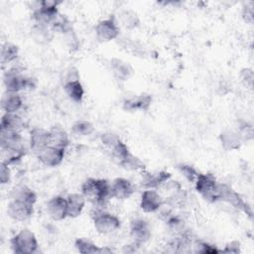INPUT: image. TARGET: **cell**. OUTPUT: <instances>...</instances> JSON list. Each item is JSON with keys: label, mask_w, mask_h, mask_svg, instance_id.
<instances>
[{"label": "cell", "mask_w": 254, "mask_h": 254, "mask_svg": "<svg viewBox=\"0 0 254 254\" xmlns=\"http://www.w3.org/2000/svg\"><path fill=\"white\" fill-rule=\"evenodd\" d=\"M85 199L95 204L103 203L110 195V184L103 179H87L81 186Z\"/></svg>", "instance_id": "6da1fadb"}, {"label": "cell", "mask_w": 254, "mask_h": 254, "mask_svg": "<svg viewBox=\"0 0 254 254\" xmlns=\"http://www.w3.org/2000/svg\"><path fill=\"white\" fill-rule=\"evenodd\" d=\"M195 190L201 196L210 201H216L220 198L219 184L216 182L215 178L210 174H200L198 175L195 183Z\"/></svg>", "instance_id": "7a4b0ae2"}, {"label": "cell", "mask_w": 254, "mask_h": 254, "mask_svg": "<svg viewBox=\"0 0 254 254\" xmlns=\"http://www.w3.org/2000/svg\"><path fill=\"white\" fill-rule=\"evenodd\" d=\"M38 240L34 232L28 228L20 230L11 239V248L18 254H31L38 249Z\"/></svg>", "instance_id": "3957f363"}, {"label": "cell", "mask_w": 254, "mask_h": 254, "mask_svg": "<svg viewBox=\"0 0 254 254\" xmlns=\"http://www.w3.org/2000/svg\"><path fill=\"white\" fill-rule=\"evenodd\" d=\"M37 6L33 11V19L36 24L49 27L55 21V19L60 14L58 11L59 2L44 0L36 3Z\"/></svg>", "instance_id": "277c9868"}, {"label": "cell", "mask_w": 254, "mask_h": 254, "mask_svg": "<svg viewBox=\"0 0 254 254\" xmlns=\"http://www.w3.org/2000/svg\"><path fill=\"white\" fill-rule=\"evenodd\" d=\"M3 81L6 87V91L19 92L24 89L35 87L34 79L25 76L17 69H9L4 73Z\"/></svg>", "instance_id": "5b68a950"}, {"label": "cell", "mask_w": 254, "mask_h": 254, "mask_svg": "<svg viewBox=\"0 0 254 254\" xmlns=\"http://www.w3.org/2000/svg\"><path fill=\"white\" fill-rule=\"evenodd\" d=\"M120 219L109 212L98 211L93 215V225L98 233H112L120 227Z\"/></svg>", "instance_id": "8992f818"}, {"label": "cell", "mask_w": 254, "mask_h": 254, "mask_svg": "<svg viewBox=\"0 0 254 254\" xmlns=\"http://www.w3.org/2000/svg\"><path fill=\"white\" fill-rule=\"evenodd\" d=\"M7 213L14 220L24 221L34 213V204L11 198L7 205Z\"/></svg>", "instance_id": "52a82bcc"}, {"label": "cell", "mask_w": 254, "mask_h": 254, "mask_svg": "<svg viewBox=\"0 0 254 254\" xmlns=\"http://www.w3.org/2000/svg\"><path fill=\"white\" fill-rule=\"evenodd\" d=\"M219 190H220V198L229 202L231 205H233L236 208H239L249 216L252 214L251 207L247 202L243 200V198L238 194L236 191H234L229 186L225 184H219Z\"/></svg>", "instance_id": "ba28073f"}, {"label": "cell", "mask_w": 254, "mask_h": 254, "mask_svg": "<svg viewBox=\"0 0 254 254\" xmlns=\"http://www.w3.org/2000/svg\"><path fill=\"white\" fill-rule=\"evenodd\" d=\"M95 33L100 41L108 42L114 40L119 35V27L114 20V17L101 20L95 27Z\"/></svg>", "instance_id": "9c48e42d"}, {"label": "cell", "mask_w": 254, "mask_h": 254, "mask_svg": "<svg viewBox=\"0 0 254 254\" xmlns=\"http://www.w3.org/2000/svg\"><path fill=\"white\" fill-rule=\"evenodd\" d=\"M130 236L133 239V243L140 246L151 237L150 224L142 218L134 219L130 225Z\"/></svg>", "instance_id": "30bf717a"}, {"label": "cell", "mask_w": 254, "mask_h": 254, "mask_svg": "<svg viewBox=\"0 0 254 254\" xmlns=\"http://www.w3.org/2000/svg\"><path fill=\"white\" fill-rule=\"evenodd\" d=\"M30 149L38 155L45 148L50 146V130L42 127H35L30 132Z\"/></svg>", "instance_id": "8fae6325"}, {"label": "cell", "mask_w": 254, "mask_h": 254, "mask_svg": "<svg viewBox=\"0 0 254 254\" xmlns=\"http://www.w3.org/2000/svg\"><path fill=\"white\" fill-rule=\"evenodd\" d=\"M164 204V197L162 194L154 190V189H147L143 191L141 195L140 207L145 212H154L158 210Z\"/></svg>", "instance_id": "7c38bea8"}, {"label": "cell", "mask_w": 254, "mask_h": 254, "mask_svg": "<svg viewBox=\"0 0 254 254\" xmlns=\"http://www.w3.org/2000/svg\"><path fill=\"white\" fill-rule=\"evenodd\" d=\"M64 151L65 149L64 148H58L50 145L42 152H40L37 156L39 161L43 165L47 167H57L63 162L64 157Z\"/></svg>", "instance_id": "4fadbf2b"}, {"label": "cell", "mask_w": 254, "mask_h": 254, "mask_svg": "<svg viewBox=\"0 0 254 254\" xmlns=\"http://www.w3.org/2000/svg\"><path fill=\"white\" fill-rule=\"evenodd\" d=\"M47 210L52 219L61 221L67 217L66 198L61 195L52 197L47 203Z\"/></svg>", "instance_id": "5bb4252c"}, {"label": "cell", "mask_w": 254, "mask_h": 254, "mask_svg": "<svg viewBox=\"0 0 254 254\" xmlns=\"http://www.w3.org/2000/svg\"><path fill=\"white\" fill-rule=\"evenodd\" d=\"M134 192L132 183L124 178H117L110 185V195L117 199L129 198Z\"/></svg>", "instance_id": "9a60e30c"}, {"label": "cell", "mask_w": 254, "mask_h": 254, "mask_svg": "<svg viewBox=\"0 0 254 254\" xmlns=\"http://www.w3.org/2000/svg\"><path fill=\"white\" fill-rule=\"evenodd\" d=\"M152 102V96L147 93H141L139 95L133 96L126 99L123 102V108L127 111H136V110H147Z\"/></svg>", "instance_id": "2e32d148"}, {"label": "cell", "mask_w": 254, "mask_h": 254, "mask_svg": "<svg viewBox=\"0 0 254 254\" xmlns=\"http://www.w3.org/2000/svg\"><path fill=\"white\" fill-rule=\"evenodd\" d=\"M142 179V186L146 189H158L166 181L170 180L171 174L165 171H160L157 173H144Z\"/></svg>", "instance_id": "e0dca14e"}, {"label": "cell", "mask_w": 254, "mask_h": 254, "mask_svg": "<svg viewBox=\"0 0 254 254\" xmlns=\"http://www.w3.org/2000/svg\"><path fill=\"white\" fill-rule=\"evenodd\" d=\"M67 217H77L82 212L85 205V197L82 193H69L66 197Z\"/></svg>", "instance_id": "ac0fdd59"}, {"label": "cell", "mask_w": 254, "mask_h": 254, "mask_svg": "<svg viewBox=\"0 0 254 254\" xmlns=\"http://www.w3.org/2000/svg\"><path fill=\"white\" fill-rule=\"evenodd\" d=\"M23 105L19 92L6 91L1 99V106L5 113H16Z\"/></svg>", "instance_id": "d6986e66"}, {"label": "cell", "mask_w": 254, "mask_h": 254, "mask_svg": "<svg viewBox=\"0 0 254 254\" xmlns=\"http://www.w3.org/2000/svg\"><path fill=\"white\" fill-rule=\"evenodd\" d=\"M110 67L114 76L119 80H127L133 73L132 66L119 59H112L110 61Z\"/></svg>", "instance_id": "ffe728a7"}, {"label": "cell", "mask_w": 254, "mask_h": 254, "mask_svg": "<svg viewBox=\"0 0 254 254\" xmlns=\"http://www.w3.org/2000/svg\"><path fill=\"white\" fill-rule=\"evenodd\" d=\"M219 140L221 142L222 147L228 151L239 149L243 142L238 131H232V130H226L222 132L219 136Z\"/></svg>", "instance_id": "44dd1931"}, {"label": "cell", "mask_w": 254, "mask_h": 254, "mask_svg": "<svg viewBox=\"0 0 254 254\" xmlns=\"http://www.w3.org/2000/svg\"><path fill=\"white\" fill-rule=\"evenodd\" d=\"M24 120L17 113H5L1 118V130L20 132L24 128Z\"/></svg>", "instance_id": "7402d4cb"}, {"label": "cell", "mask_w": 254, "mask_h": 254, "mask_svg": "<svg viewBox=\"0 0 254 254\" xmlns=\"http://www.w3.org/2000/svg\"><path fill=\"white\" fill-rule=\"evenodd\" d=\"M64 90L65 94L68 96V98L71 99L72 101L76 103H79L82 101L84 89L79 79H71V80L65 81L64 85Z\"/></svg>", "instance_id": "603a6c76"}, {"label": "cell", "mask_w": 254, "mask_h": 254, "mask_svg": "<svg viewBox=\"0 0 254 254\" xmlns=\"http://www.w3.org/2000/svg\"><path fill=\"white\" fill-rule=\"evenodd\" d=\"M69 140L66 131L61 126H53L50 129V145L58 148L65 149Z\"/></svg>", "instance_id": "cb8c5ba5"}, {"label": "cell", "mask_w": 254, "mask_h": 254, "mask_svg": "<svg viewBox=\"0 0 254 254\" xmlns=\"http://www.w3.org/2000/svg\"><path fill=\"white\" fill-rule=\"evenodd\" d=\"M11 198L35 204L37 201V194L29 187L25 185H19L12 190Z\"/></svg>", "instance_id": "d4e9b609"}, {"label": "cell", "mask_w": 254, "mask_h": 254, "mask_svg": "<svg viewBox=\"0 0 254 254\" xmlns=\"http://www.w3.org/2000/svg\"><path fill=\"white\" fill-rule=\"evenodd\" d=\"M108 151L110 152V155H111L112 159L117 164L122 162L127 157V155L130 153L128 147L126 146L125 143L122 142L121 139H119L112 147H110L108 149Z\"/></svg>", "instance_id": "484cf974"}, {"label": "cell", "mask_w": 254, "mask_h": 254, "mask_svg": "<svg viewBox=\"0 0 254 254\" xmlns=\"http://www.w3.org/2000/svg\"><path fill=\"white\" fill-rule=\"evenodd\" d=\"M119 165L128 171H143L145 169V164L137 156L129 153L127 157L119 163Z\"/></svg>", "instance_id": "4316f807"}, {"label": "cell", "mask_w": 254, "mask_h": 254, "mask_svg": "<svg viewBox=\"0 0 254 254\" xmlns=\"http://www.w3.org/2000/svg\"><path fill=\"white\" fill-rule=\"evenodd\" d=\"M19 49L16 45L12 43H5L1 48V63L9 64L18 57Z\"/></svg>", "instance_id": "83f0119b"}, {"label": "cell", "mask_w": 254, "mask_h": 254, "mask_svg": "<svg viewBox=\"0 0 254 254\" xmlns=\"http://www.w3.org/2000/svg\"><path fill=\"white\" fill-rule=\"evenodd\" d=\"M94 130L92 123L85 120L75 122L71 127V133L75 137H85L90 135Z\"/></svg>", "instance_id": "f1b7e54d"}, {"label": "cell", "mask_w": 254, "mask_h": 254, "mask_svg": "<svg viewBox=\"0 0 254 254\" xmlns=\"http://www.w3.org/2000/svg\"><path fill=\"white\" fill-rule=\"evenodd\" d=\"M74 246L80 253H99L100 247H98L93 242L85 239V238H78L74 242Z\"/></svg>", "instance_id": "f546056e"}, {"label": "cell", "mask_w": 254, "mask_h": 254, "mask_svg": "<svg viewBox=\"0 0 254 254\" xmlns=\"http://www.w3.org/2000/svg\"><path fill=\"white\" fill-rule=\"evenodd\" d=\"M120 21L127 29H134L139 25V18L132 10H124L120 14Z\"/></svg>", "instance_id": "4dcf8cb0"}, {"label": "cell", "mask_w": 254, "mask_h": 254, "mask_svg": "<svg viewBox=\"0 0 254 254\" xmlns=\"http://www.w3.org/2000/svg\"><path fill=\"white\" fill-rule=\"evenodd\" d=\"M160 190H162V193L167 194L169 197L173 196L174 194H176L177 192H179L180 190H182V187L179 184V182L177 181H166L160 188H158ZM161 193V194H162Z\"/></svg>", "instance_id": "1f68e13d"}, {"label": "cell", "mask_w": 254, "mask_h": 254, "mask_svg": "<svg viewBox=\"0 0 254 254\" xmlns=\"http://www.w3.org/2000/svg\"><path fill=\"white\" fill-rule=\"evenodd\" d=\"M179 169L181 171V173L185 176V178L190 182V183H195L199 173L191 166H189V165H181L179 166Z\"/></svg>", "instance_id": "d6a6232c"}, {"label": "cell", "mask_w": 254, "mask_h": 254, "mask_svg": "<svg viewBox=\"0 0 254 254\" xmlns=\"http://www.w3.org/2000/svg\"><path fill=\"white\" fill-rule=\"evenodd\" d=\"M32 32L34 33V37L36 40H40V41H47L51 39V33L49 30V27L46 26H42V25H38L36 24L32 30Z\"/></svg>", "instance_id": "836d02e7"}, {"label": "cell", "mask_w": 254, "mask_h": 254, "mask_svg": "<svg viewBox=\"0 0 254 254\" xmlns=\"http://www.w3.org/2000/svg\"><path fill=\"white\" fill-rule=\"evenodd\" d=\"M11 179V173L9 169V165L5 162H1L0 165V182L2 185H5L10 182Z\"/></svg>", "instance_id": "e575fe53"}, {"label": "cell", "mask_w": 254, "mask_h": 254, "mask_svg": "<svg viewBox=\"0 0 254 254\" xmlns=\"http://www.w3.org/2000/svg\"><path fill=\"white\" fill-rule=\"evenodd\" d=\"M241 78H242V81L245 83V85L249 86L250 88L252 87V84H253V71L251 68H244L242 69L241 71Z\"/></svg>", "instance_id": "d590c367"}, {"label": "cell", "mask_w": 254, "mask_h": 254, "mask_svg": "<svg viewBox=\"0 0 254 254\" xmlns=\"http://www.w3.org/2000/svg\"><path fill=\"white\" fill-rule=\"evenodd\" d=\"M242 16L247 23L251 24L253 22V3L252 2L249 4H246V6L243 8Z\"/></svg>", "instance_id": "8d00e7d4"}, {"label": "cell", "mask_w": 254, "mask_h": 254, "mask_svg": "<svg viewBox=\"0 0 254 254\" xmlns=\"http://www.w3.org/2000/svg\"><path fill=\"white\" fill-rule=\"evenodd\" d=\"M198 246H199V249H197V251L200 252V253H215V252H218L217 249H215L214 247H212L211 245H209L207 243H199Z\"/></svg>", "instance_id": "74e56055"}, {"label": "cell", "mask_w": 254, "mask_h": 254, "mask_svg": "<svg viewBox=\"0 0 254 254\" xmlns=\"http://www.w3.org/2000/svg\"><path fill=\"white\" fill-rule=\"evenodd\" d=\"M239 242L237 241H231L230 243H228L225 247V249L223 250V252H231V253H237L239 252Z\"/></svg>", "instance_id": "f35d334b"}]
</instances>
